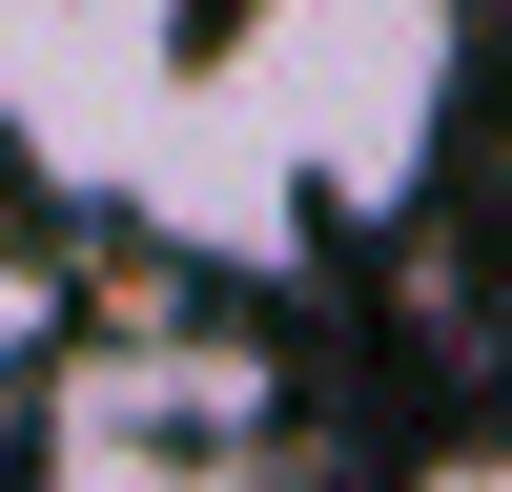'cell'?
Segmentation results:
<instances>
[{"label": "cell", "instance_id": "3957f363", "mask_svg": "<svg viewBox=\"0 0 512 492\" xmlns=\"http://www.w3.org/2000/svg\"><path fill=\"white\" fill-rule=\"evenodd\" d=\"M164 103H185V0H0V144L62 185H144Z\"/></svg>", "mask_w": 512, "mask_h": 492}, {"label": "cell", "instance_id": "277c9868", "mask_svg": "<svg viewBox=\"0 0 512 492\" xmlns=\"http://www.w3.org/2000/svg\"><path fill=\"white\" fill-rule=\"evenodd\" d=\"M410 492H512V431H492V451H431Z\"/></svg>", "mask_w": 512, "mask_h": 492}, {"label": "cell", "instance_id": "6da1fadb", "mask_svg": "<svg viewBox=\"0 0 512 492\" xmlns=\"http://www.w3.org/2000/svg\"><path fill=\"white\" fill-rule=\"evenodd\" d=\"M451 103H472V0H226V41H185V103L123 205L205 267H287L328 226L431 205Z\"/></svg>", "mask_w": 512, "mask_h": 492}, {"label": "cell", "instance_id": "7a4b0ae2", "mask_svg": "<svg viewBox=\"0 0 512 492\" xmlns=\"http://www.w3.org/2000/svg\"><path fill=\"white\" fill-rule=\"evenodd\" d=\"M41 492H308L287 390L226 328H103L41 369Z\"/></svg>", "mask_w": 512, "mask_h": 492}]
</instances>
